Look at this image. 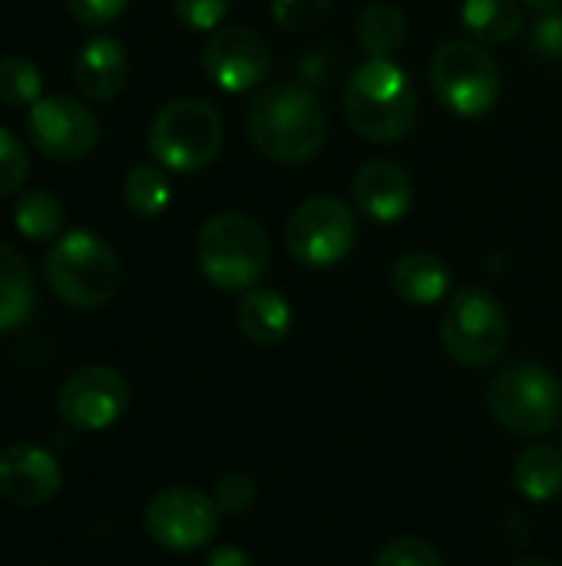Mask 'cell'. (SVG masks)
Segmentation results:
<instances>
[{
    "mask_svg": "<svg viewBox=\"0 0 562 566\" xmlns=\"http://www.w3.org/2000/svg\"><path fill=\"white\" fill-rule=\"evenodd\" d=\"M431 86L457 116H484L497 106L503 80L497 60L477 40H447L431 60Z\"/></svg>",
    "mask_w": 562,
    "mask_h": 566,
    "instance_id": "52a82bcc",
    "label": "cell"
},
{
    "mask_svg": "<svg viewBox=\"0 0 562 566\" xmlns=\"http://www.w3.org/2000/svg\"><path fill=\"white\" fill-rule=\"evenodd\" d=\"M222 517H242L255 504V481L248 474H225L212 494Z\"/></svg>",
    "mask_w": 562,
    "mask_h": 566,
    "instance_id": "83f0119b",
    "label": "cell"
},
{
    "mask_svg": "<svg viewBox=\"0 0 562 566\" xmlns=\"http://www.w3.org/2000/svg\"><path fill=\"white\" fill-rule=\"evenodd\" d=\"M46 285L73 308H99L119 289V262L99 235L73 229L46 252Z\"/></svg>",
    "mask_w": 562,
    "mask_h": 566,
    "instance_id": "277c9868",
    "label": "cell"
},
{
    "mask_svg": "<svg viewBox=\"0 0 562 566\" xmlns=\"http://www.w3.org/2000/svg\"><path fill=\"white\" fill-rule=\"evenodd\" d=\"M441 338L447 355L464 368H487L494 365L510 338V322L503 305L484 289H464L450 298Z\"/></svg>",
    "mask_w": 562,
    "mask_h": 566,
    "instance_id": "ba28073f",
    "label": "cell"
},
{
    "mask_svg": "<svg viewBox=\"0 0 562 566\" xmlns=\"http://www.w3.org/2000/svg\"><path fill=\"white\" fill-rule=\"evenodd\" d=\"M328 13V0H275L272 20L282 30H308L318 27V20Z\"/></svg>",
    "mask_w": 562,
    "mask_h": 566,
    "instance_id": "f1b7e54d",
    "label": "cell"
},
{
    "mask_svg": "<svg viewBox=\"0 0 562 566\" xmlns=\"http://www.w3.org/2000/svg\"><path fill=\"white\" fill-rule=\"evenodd\" d=\"M530 50L540 60H562V10L543 13L530 27Z\"/></svg>",
    "mask_w": 562,
    "mask_h": 566,
    "instance_id": "4dcf8cb0",
    "label": "cell"
},
{
    "mask_svg": "<svg viewBox=\"0 0 562 566\" xmlns=\"http://www.w3.org/2000/svg\"><path fill=\"white\" fill-rule=\"evenodd\" d=\"M487 405L507 431L540 438L560 424L562 385L537 361H513L490 381Z\"/></svg>",
    "mask_w": 562,
    "mask_h": 566,
    "instance_id": "8992f818",
    "label": "cell"
},
{
    "mask_svg": "<svg viewBox=\"0 0 562 566\" xmlns=\"http://www.w3.org/2000/svg\"><path fill=\"white\" fill-rule=\"evenodd\" d=\"M126 80L129 60L123 43L113 36H93L73 63V83L89 99H113L116 93H123Z\"/></svg>",
    "mask_w": 562,
    "mask_h": 566,
    "instance_id": "2e32d148",
    "label": "cell"
},
{
    "mask_svg": "<svg viewBox=\"0 0 562 566\" xmlns=\"http://www.w3.org/2000/svg\"><path fill=\"white\" fill-rule=\"evenodd\" d=\"M235 325L252 345L272 348L291 332V305L275 289H248L235 308Z\"/></svg>",
    "mask_w": 562,
    "mask_h": 566,
    "instance_id": "e0dca14e",
    "label": "cell"
},
{
    "mask_svg": "<svg viewBox=\"0 0 562 566\" xmlns=\"http://www.w3.org/2000/svg\"><path fill=\"white\" fill-rule=\"evenodd\" d=\"M172 10L189 30H215L229 13V0H172Z\"/></svg>",
    "mask_w": 562,
    "mask_h": 566,
    "instance_id": "f546056e",
    "label": "cell"
},
{
    "mask_svg": "<svg viewBox=\"0 0 562 566\" xmlns=\"http://www.w3.org/2000/svg\"><path fill=\"white\" fill-rule=\"evenodd\" d=\"M344 116L368 143H397L417 126V90L391 56H368L344 86Z\"/></svg>",
    "mask_w": 562,
    "mask_h": 566,
    "instance_id": "7a4b0ae2",
    "label": "cell"
},
{
    "mask_svg": "<svg viewBox=\"0 0 562 566\" xmlns=\"http://www.w3.org/2000/svg\"><path fill=\"white\" fill-rule=\"evenodd\" d=\"M13 229L30 242H50L63 229V202L50 189H26L13 206Z\"/></svg>",
    "mask_w": 562,
    "mask_h": 566,
    "instance_id": "603a6c76",
    "label": "cell"
},
{
    "mask_svg": "<svg viewBox=\"0 0 562 566\" xmlns=\"http://www.w3.org/2000/svg\"><path fill=\"white\" fill-rule=\"evenodd\" d=\"M517 566H556V564H550V560H520Z\"/></svg>",
    "mask_w": 562,
    "mask_h": 566,
    "instance_id": "e575fe53",
    "label": "cell"
},
{
    "mask_svg": "<svg viewBox=\"0 0 562 566\" xmlns=\"http://www.w3.org/2000/svg\"><path fill=\"white\" fill-rule=\"evenodd\" d=\"M219 517L222 514L209 494L195 488H166L146 504L142 527L162 551L189 554L219 534Z\"/></svg>",
    "mask_w": 562,
    "mask_h": 566,
    "instance_id": "30bf717a",
    "label": "cell"
},
{
    "mask_svg": "<svg viewBox=\"0 0 562 566\" xmlns=\"http://www.w3.org/2000/svg\"><path fill=\"white\" fill-rule=\"evenodd\" d=\"M33 312V279L23 255L0 242V332L23 325Z\"/></svg>",
    "mask_w": 562,
    "mask_h": 566,
    "instance_id": "44dd1931",
    "label": "cell"
},
{
    "mask_svg": "<svg viewBox=\"0 0 562 566\" xmlns=\"http://www.w3.org/2000/svg\"><path fill=\"white\" fill-rule=\"evenodd\" d=\"M205 566H255V560L245 551H238V547H215L209 554Z\"/></svg>",
    "mask_w": 562,
    "mask_h": 566,
    "instance_id": "d6a6232c",
    "label": "cell"
},
{
    "mask_svg": "<svg viewBox=\"0 0 562 566\" xmlns=\"http://www.w3.org/2000/svg\"><path fill=\"white\" fill-rule=\"evenodd\" d=\"M351 196H354V206L368 219L388 226V222H397V219H404L411 212L414 182H411V172L401 169L397 163L374 159V163L358 169Z\"/></svg>",
    "mask_w": 562,
    "mask_h": 566,
    "instance_id": "9a60e30c",
    "label": "cell"
},
{
    "mask_svg": "<svg viewBox=\"0 0 562 566\" xmlns=\"http://www.w3.org/2000/svg\"><path fill=\"white\" fill-rule=\"evenodd\" d=\"M63 488V471L40 444H10L0 451V497L17 507L50 504Z\"/></svg>",
    "mask_w": 562,
    "mask_h": 566,
    "instance_id": "5bb4252c",
    "label": "cell"
},
{
    "mask_svg": "<svg viewBox=\"0 0 562 566\" xmlns=\"http://www.w3.org/2000/svg\"><path fill=\"white\" fill-rule=\"evenodd\" d=\"M354 33L368 56H391L407 36V20H404L401 7H394L388 0H374L358 13Z\"/></svg>",
    "mask_w": 562,
    "mask_h": 566,
    "instance_id": "7402d4cb",
    "label": "cell"
},
{
    "mask_svg": "<svg viewBox=\"0 0 562 566\" xmlns=\"http://www.w3.org/2000/svg\"><path fill=\"white\" fill-rule=\"evenodd\" d=\"M354 235H358L354 212L348 209V202L335 196L305 199L288 219V252L305 269L338 265L351 252Z\"/></svg>",
    "mask_w": 562,
    "mask_h": 566,
    "instance_id": "9c48e42d",
    "label": "cell"
},
{
    "mask_svg": "<svg viewBox=\"0 0 562 566\" xmlns=\"http://www.w3.org/2000/svg\"><path fill=\"white\" fill-rule=\"evenodd\" d=\"M26 172L30 159L23 143L7 126H0V196H13L26 182Z\"/></svg>",
    "mask_w": 562,
    "mask_h": 566,
    "instance_id": "484cf974",
    "label": "cell"
},
{
    "mask_svg": "<svg viewBox=\"0 0 562 566\" xmlns=\"http://www.w3.org/2000/svg\"><path fill=\"white\" fill-rule=\"evenodd\" d=\"M202 66L209 80L225 93H245L268 76L272 50L248 27H222L209 36L202 50Z\"/></svg>",
    "mask_w": 562,
    "mask_h": 566,
    "instance_id": "4fadbf2b",
    "label": "cell"
},
{
    "mask_svg": "<svg viewBox=\"0 0 562 566\" xmlns=\"http://www.w3.org/2000/svg\"><path fill=\"white\" fill-rule=\"evenodd\" d=\"M222 149V116L212 103L182 96L166 103L149 126V153L162 169L199 172Z\"/></svg>",
    "mask_w": 562,
    "mask_h": 566,
    "instance_id": "5b68a950",
    "label": "cell"
},
{
    "mask_svg": "<svg viewBox=\"0 0 562 566\" xmlns=\"http://www.w3.org/2000/svg\"><path fill=\"white\" fill-rule=\"evenodd\" d=\"M523 3L537 13H553V10H560L562 0H523Z\"/></svg>",
    "mask_w": 562,
    "mask_h": 566,
    "instance_id": "836d02e7",
    "label": "cell"
},
{
    "mask_svg": "<svg viewBox=\"0 0 562 566\" xmlns=\"http://www.w3.org/2000/svg\"><path fill=\"white\" fill-rule=\"evenodd\" d=\"M394 292L411 302V305H434L441 298H447L454 275L447 269V262L434 252H411L394 265Z\"/></svg>",
    "mask_w": 562,
    "mask_h": 566,
    "instance_id": "ac0fdd59",
    "label": "cell"
},
{
    "mask_svg": "<svg viewBox=\"0 0 562 566\" xmlns=\"http://www.w3.org/2000/svg\"><path fill=\"white\" fill-rule=\"evenodd\" d=\"M460 23L477 43H503L523 30L527 13L520 0H464Z\"/></svg>",
    "mask_w": 562,
    "mask_h": 566,
    "instance_id": "d6986e66",
    "label": "cell"
},
{
    "mask_svg": "<svg viewBox=\"0 0 562 566\" xmlns=\"http://www.w3.org/2000/svg\"><path fill=\"white\" fill-rule=\"evenodd\" d=\"M374 566H444V557H441L427 541L397 537V541H391V544L378 554Z\"/></svg>",
    "mask_w": 562,
    "mask_h": 566,
    "instance_id": "4316f807",
    "label": "cell"
},
{
    "mask_svg": "<svg viewBox=\"0 0 562 566\" xmlns=\"http://www.w3.org/2000/svg\"><path fill=\"white\" fill-rule=\"evenodd\" d=\"M129 0H66L70 13L86 23V27H106L113 23L123 10H126Z\"/></svg>",
    "mask_w": 562,
    "mask_h": 566,
    "instance_id": "1f68e13d",
    "label": "cell"
},
{
    "mask_svg": "<svg viewBox=\"0 0 562 566\" xmlns=\"http://www.w3.org/2000/svg\"><path fill=\"white\" fill-rule=\"evenodd\" d=\"M26 136L30 143L56 159L73 163L96 149L99 143V123L89 106L70 96H40L26 113Z\"/></svg>",
    "mask_w": 562,
    "mask_h": 566,
    "instance_id": "8fae6325",
    "label": "cell"
},
{
    "mask_svg": "<svg viewBox=\"0 0 562 566\" xmlns=\"http://www.w3.org/2000/svg\"><path fill=\"white\" fill-rule=\"evenodd\" d=\"M43 96V73L26 56L0 60V99L10 106H33Z\"/></svg>",
    "mask_w": 562,
    "mask_h": 566,
    "instance_id": "d4e9b609",
    "label": "cell"
},
{
    "mask_svg": "<svg viewBox=\"0 0 562 566\" xmlns=\"http://www.w3.org/2000/svg\"><path fill=\"white\" fill-rule=\"evenodd\" d=\"M123 196H126V206L142 216V219H156L169 209L172 202V189H169V179L159 166L152 163H139L129 169L126 182H123Z\"/></svg>",
    "mask_w": 562,
    "mask_h": 566,
    "instance_id": "cb8c5ba5",
    "label": "cell"
},
{
    "mask_svg": "<svg viewBox=\"0 0 562 566\" xmlns=\"http://www.w3.org/2000/svg\"><path fill=\"white\" fill-rule=\"evenodd\" d=\"M245 129L262 156L275 163H308L328 139V116L308 86L275 83L252 99Z\"/></svg>",
    "mask_w": 562,
    "mask_h": 566,
    "instance_id": "6da1fadb",
    "label": "cell"
},
{
    "mask_svg": "<svg viewBox=\"0 0 562 566\" xmlns=\"http://www.w3.org/2000/svg\"><path fill=\"white\" fill-rule=\"evenodd\" d=\"M202 275L222 292H248L268 272L272 245L262 226L242 212L212 216L195 235Z\"/></svg>",
    "mask_w": 562,
    "mask_h": 566,
    "instance_id": "3957f363",
    "label": "cell"
},
{
    "mask_svg": "<svg viewBox=\"0 0 562 566\" xmlns=\"http://www.w3.org/2000/svg\"><path fill=\"white\" fill-rule=\"evenodd\" d=\"M60 418L76 431H106L129 408V385L109 365H86L73 371L56 395Z\"/></svg>",
    "mask_w": 562,
    "mask_h": 566,
    "instance_id": "7c38bea8",
    "label": "cell"
},
{
    "mask_svg": "<svg viewBox=\"0 0 562 566\" xmlns=\"http://www.w3.org/2000/svg\"><path fill=\"white\" fill-rule=\"evenodd\" d=\"M513 484L517 491L533 501V504H547L562 494V454L550 444H533L517 458L513 468Z\"/></svg>",
    "mask_w": 562,
    "mask_h": 566,
    "instance_id": "ffe728a7",
    "label": "cell"
}]
</instances>
